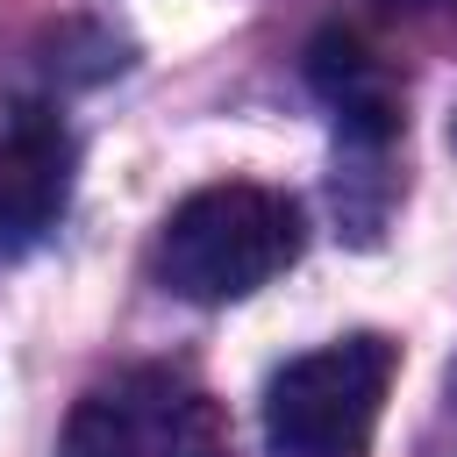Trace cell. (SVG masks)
<instances>
[{"instance_id": "3", "label": "cell", "mask_w": 457, "mask_h": 457, "mask_svg": "<svg viewBox=\"0 0 457 457\" xmlns=\"http://www.w3.org/2000/svg\"><path fill=\"white\" fill-rule=\"evenodd\" d=\"M57 457H228V421L186 371L136 364L71 407Z\"/></svg>"}, {"instance_id": "1", "label": "cell", "mask_w": 457, "mask_h": 457, "mask_svg": "<svg viewBox=\"0 0 457 457\" xmlns=\"http://www.w3.org/2000/svg\"><path fill=\"white\" fill-rule=\"evenodd\" d=\"M300 243H307L300 200L271 186H200L157 228V278L179 300L221 307L271 286L300 257Z\"/></svg>"}, {"instance_id": "2", "label": "cell", "mask_w": 457, "mask_h": 457, "mask_svg": "<svg viewBox=\"0 0 457 457\" xmlns=\"http://www.w3.org/2000/svg\"><path fill=\"white\" fill-rule=\"evenodd\" d=\"M400 350L386 336H343L293 357L264 393V436L278 457H357L393 393Z\"/></svg>"}, {"instance_id": "4", "label": "cell", "mask_w": 457, "mask_h": 457, "mask_svg": "<svg viewBox=\"0 0 457 457\" xmlns=\"http://www.w3.org/2000/svg\"><path fill=\"white\" fill-rule=\"evenodd\" d=\"M71 136L50 107H21L0 136V264L29 257L71 207Z\"/></svg>"}, {"instance_id": "5", "label": "cell", "mask_w": 457, "mask_h": 457, "mask_svg": "<svg viewBox=\"0 0 457 457\" xmlns=\"http://www.w3.org/2000/svg\"><path fill=\"white\" fill-rule=\"evenodd\" d=\"M307 79H314V93L328 100L343 143L386 150V143L400 136V86H393V71H386L357 36H321V43L307 50Z\"/></svg>"}]
</instances>
